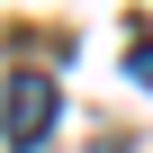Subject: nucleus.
<instances>
[{"label":"nucleus","mask_w":153,"mask_h":153,"mask_svg":"<svg viewBox=\"0 0 153 153\" xmlns=\"http://www.w3.org/2000/svg\"><path fill=\"white\" fill-rule=\"evenodd\" d=\"M126 72H135V81L153 90V45H135V54H126Z\"/></svg>","instance_id":"2"},{"label":"nucleus","mask_w":153,"mask_h":153,"mask_svg":"<svg viewBox=\"0 0 153 153\" xmlns=\"http://www.w3.org/2000/svg\"><path fill=\"white\" fill-rule=\"evenodd\" d=\"M54 108H63V90L45 81V72H9V90H0V135H9L18 153H36L54 135Z\"/></svg>","instance_id":"1"}]
</instances>
